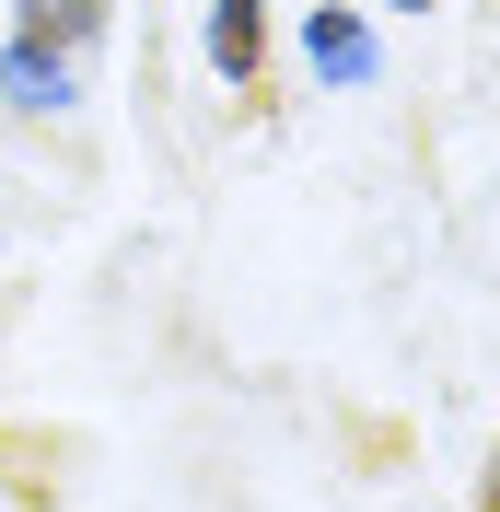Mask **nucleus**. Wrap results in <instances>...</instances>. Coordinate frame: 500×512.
<instances>
[{"label":"nucleus","instance_id":"obj_5","mask_svg":"<svg viewBox=\"0 0 500 512\" xmlns=\"http://www.w3.org/2000/svg\"><path fill=\"white\" fill-rule=\"evenodd\" d=\"M0 478H12V501H47V466H35L24 431H0Z\"/></svg>","mask_w":500,"mask_h":512},{"label":"nucleus","instance_id":"obj_1","mask_svg":"<svg viewBox=\"0 0 500 512\" xmlns=\"http://www.w3.org/2000/svg\"><path fill=\"white\" fill-rule=\"evenodd\" d=\"M210 70L233 94H256V70H268V0H210Z\"/></svg>","mask_w":500,"mask_h":512},{"label":"nucleus","instance_id":"obj_6","mask_svg":"<svg viewBox=\"0 0 500 512\" xmlns=\"http://www.w3.org/2000/svg\"><path fill=\"white\" fill-rule=\"evenodd\" d=\"M466 512H500V443H489V478H477V501Z\"/></svg>","mask_w":500,"mask_h":512},{"label":"nucleus","instance_id":"obj_7","mask_svg":"<svg viewBox=\"0 0 500 512\" xmlns=\"http://www.w3.org/2000/svg\"><path fill=\"white\" fill-rule=\"evenodd\" d=\"M384 12H431V0H384Z\"/></svg>","mask_w":500,"mask_h":512},{"label":"nucleus","instance_id":"obj_3","mask_svg":"<svg viewBox=\"0 0 500 512\" xmlns=\"http://www.w3.org/2000/svg\"><path fill=\"white\" fill-rule=\"evenodd\" d=\"M303 59H314V70H338V82H361V70H373L361 12H314V24H303Z\"/></svg>","mask_w":500,"mask_h":512},{"label":"nucleus","instance_id":"obj_4","mask_svg":"<svg viewBox=\"0 0 500 512\" xmlns=\"http://www.w3.org/2000/svg\"><path fill=\"white\" fill-rule=\"evenodd\" d=\"M24 35H47V47H94V35H105V0H24Z\"/></svg>","mask_w":500,"mask_h":512},{"label":"nucleus","instance_id":"obj_2","mask_svg":"<svg viewBox=\"0 0 500 512\" xmlns=\"http://www.w3.org/2000/svg\"><path fill=\"white\" fill-rule=\"evenodd\" d=\"M0 82H12V105H70V47L12 35V47H0Z\"/></svg>","mask_w":500,"mask_h":512}]
</instances>
